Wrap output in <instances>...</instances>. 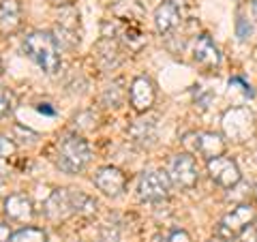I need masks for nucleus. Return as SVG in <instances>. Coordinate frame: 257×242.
Instances as JSON below:
<instances>
[{"label":"nucleus","mask_w":257,"mask_h":242,"mask_svg":"<svg viewBox=\"0 0 257 242\" xmlns=\"http://www.w3.org/2000/svg\"><path fill=\"white\" fill-rule=\"evenodd\" d=\"M24 52L26 56L37 64L39 69H43L47 75H54L60 71V45L56 41V37L50 32H30V35L24 39Z\"/></svg>","instance_id":"obj_1"},{"label":"nucleus","mask_w":257,"mask_h":242,"mask_svg":"<svg viewBox=\"0 0 257 242\" xmlns=\"http://www.w3.org/2000/svg\"><path fill=\"white\" fill-rule=\"evenodd\" d=\"M90 161V146L75 133L60 137L56 146V165L64 174H79Z\"/></svg>","instance_id":"obj_2"},{"label":"nucleus","mask_w":257,"mask_h":242,"mask_svg":"<svg viewBox=\"0 0 257 242\" xmlns=\"http://www.w3.org/2000/svg\"><path fill=\"white\" fill-rule=\"evenodd\" d=\"M223 133L236 144H244L248 140H253L257 133V123L255 114L248 107H231L223 114L221 118Z\"/></svg>","instance_id":"obj_3"},{"label":"nucleus","mask_w":257,"mask_h":242,"mask_svg":"<svg viewBox=\"0 0 257 242\" xmlns=\"http://www.w3.org/2000/svg\"><path fill=\"white\" fill-rule=\"evenodd\" d=\"M255 216H257V212H255V208L251 206V204H240V206H236L231 212H227L221 219V223H219V227H216V236H221V238H225V240H234L236 236H240L248 225H251L253 221H255Z\"/></svg>","instance_id":"obj_4"},{"label":"nucleus","mask_w":257,"mask_h":242,"mask_svg":"<svg viewBox=\"0 0 257 242\" xmlns=\"http://www.w3.org/2000/svg\"><path fill=\"white\" fill-rule=\"evenodd\" d=\"M172 189V180L167 172H144L138 182V195L144 201H161L167 199Z\"/></svg>","instance_id":"obj_5"},{"label":"nucleus","mask_w":257,"mask_h":242,"mask_svg":"<svg viewBox=\"0 0 257 242\" xmlns=\"http://www.w3.org/2000/svg\"><path fill=\"white\" fill-rule=\"evenodd\" d=\"M167 176L170 180L180 189H193L197 184L199 172H197V163L189 152H180L170 161V167H167Z\"/></svg>","instance_id":"obj_6"},{"label":"nucleus","mask_w":257,"mask_h":242,"mask_svg":"<svg viewBox=\"0 0 257 242\" xmlns=\"http://www.w3.org/2000/svg\"><path fill=\"white\" fill-rule=\"evenodd\" d=\"M208 174H210V178L219 184L223 189H231L236 187L240 182V169L236 165L234 159L229 157H216V159H210L208 161Z\"/></svg>","instance_id":"obj_7"},{"label":"nucleus","mask_w":257,"mask_h":242,"mask_svg":"<svg viewBox=\"0 0 257 242\" xmlns=\"http://www.w3.org/2000/svg\"><path fill=\"white\" fill-rule=\"evenodd\" d=\"M191 137L195 142H184V144L191 146V150L199 152L206 161L225 155V142H223L221 135L210 133V131H199V133H191Z\"/></svg>","instance_id":"obj_8"},{"label":"nucleus","mask_w":257,"mask_h":242,"mask_svg":"<svg viewBox=\"0 0 257 242\" xmlns=\"http://www.w3.org/2000/svg\"><path fill=\"white\" fill-rule=\"evenodd\" d=\"M92 180H94V187L109 197H118L126 187V176L120 172L118 167H111V165L101 167L99 172L94 174Z\"/></svg>","instance_id":"obj_9"},{"label":"nucleus","mask_w":257,"mask_h":242,"mask_svg":"<svg viewBox=\"0 0 257 242\" xmlns=\"http://www.w3.org/2000/svg\"><path fill=\"white\" fill-rule=\"evenodd\" d=\"M43 212L47 219L60 221L67 219L69 214H73V206H71V189H56L47 195L43 204Z\"/></svg>","instance_id":"obj_10"},{"label":"nucleus","mask_w":257,"mask_h":242,"mask_svg":"<svg viewBox=\"0 0 257 242\" xmlns=\"http://www.w3.org/2000/svg\"><path fill=\"white\" fill-rule=\"evenodd\" d=\"M128 96H131V105L135 111H148L155 103V96H157V90H155V84L150 82L148 77H135L133 84H131V90H128Z\"/></svg>","instance_id":"obj_11"},{"label":"nucleus","mask_w":257,"mask_h":242,"mask_svg":"<svg viewBox=\"0 0 257 242\" xmlns=\"http://www.w3.org/2000/svg\"><path fill=\"white\" fill-rule=\"evenodd\" d=\"M5 214L9 221L15 223H30L35 216V208H32L30 197H26L24 193H13L5 201Z\"/></svg>","instance_id":"obj_12"},{"label":"nucleus","mask_w":257,"mask_h":242,"mask_svg":"<svg viewBox=\"0 0 257 242\" xmlns=\"http://www.w3.org/2000/svg\"><path fill=\"white\" fill-rule=\"evenodd\" d=\"M193 60L206 69H214L221 62V54L208 35H199L193 41Z\"/></svg>","instance_id":"obj_13"},{"label":"nucleus","mask_w":257,"mask_h":242,"mask_svg":"<svg viewBox=\"0 0 257 242\" xmlns=\"http://www.w3.org/2000/svg\"><path fill=\"white\" fill-rule=\"evenodd\" d=\"M180 5L174 0H165L161 3L155 11V26L161 35H170V32L180 24Z\"/></svg>","instance_id":"obj_14"},{"label":"nucleus","mask_w":257,"mask_h":242,"mask_svg":"<svg viewBox=\"0 0 257 242\" xmlns=\"http://www.w3.org/2000/svg\"><path fill=\"white\" fill-rule=\"evenodd\" d=\"M22 26V5L20 0H0V32L13 35Z\"/></svg>","instance_id":"obj_15"},{"label":"nucleus","mask_w":257,"mask_h":242,"mask_svg":"<svg viewBox=\"0 0 257 242\" xmlns=\"http://www.w3.org/2000/svg\"><path fill=\"white\" fill-rule=\"evenodd\" d=\"M128 135L140 146H150L157 140V123L155 120H138V123H133V127L128 129Z\"/></svg>","instance_id":"obj_16"},{"label":"nucleus","mask_w":257,"mask_h":242,"mask_svg":"<svg viewBox=\"0 0 257 242\" xmlns=\"http://www.w3.org/2000/svg\"><path fill=\"white\" fill-rule=\"evenodd\" d=\"M96 52H99V60L103 62L105 69H114L120 62V47L111 37H103L96 43Z\"/></svg>","instance_id":"obj_17"},{"label":"nucleus","mask_w":257,"mask_h":242,"mask_svg":"<svg viewBox=\"0 0 257 242\" xmlns=\"http://www.w3.org/2000/svg\"><path fill=\"white\" fill-rule=\"evenodd\" d=\"M71 206H73L75 214H94L96 212V201L82 191L71 189Z\"/></svg>","instance_id":"obj_18"},{"label":"nucleus","mask_w":257,"mask_h":242,"mask_svg":"<svg viewBox=\"0 0 257 242\" xmlns=\"http://www.w3.org/2000/svg\"><path fill=\"white\" fill-rule=\"evenodd\" d=\"M11 242H47V233L39 227H24L13 233Z\"/></svg>","instance_id":"obj_19"},{"label":"nucleus","mask_w":257,"mask_h":242,"mask_svg":"<svg viewBox=\"0 0 257 242\" xmlns=\"http://www.w3.org/2000/svg\"><path fill=\"white\" fill-rule=\"evenodd\" d=\"M236 35H238L240 41H246V39L253 35V26H251V22H248L244 15H238L236 18Z\"/></svg>","instance_id":"obj_20"},{"label":"nucleus","mask_w":257,"mask_h":242,"mask_svg":"<svg viewBox=\"0 0 257 242\" xmlns=\"http://www.w3.org/2000/svg\"><path fill=\"white\" fill-rule=\"evenodd\" d=\"M15 150H18V146H15V142L11 140V137L9 135H0V161L13 157Z\"/></svg>","instance_id":"obj_21"},{"label":"nucleus","mask_w":257,"mask_h":242,"mask_svg":"<svg viewBox=\"0 0 257 242\" xmlns=\"http://www.w3.org/2000/svg\"><path fill=\"white\" fill-rule=\"evenodd\" d=\"M13 109V101H11V92L0 88V118L9 116V111Z\"/></svg>","instance_id":"obj_22"},{"label":"nucleus","mask_w":257,"mask_h":242,"mask_svg":"<svg viewBox=\"0 0 257 242\" xmlns=\"http://www.w3.org/2000/svg\"><path fill=\"white\" fill-rule=\"evenodd\" d=\"M120 101H122V96H120V84H111L105 92V103H111V107H118Z\"/></svg>","instance_id":"obj_23"},{"label":"nucleus","mask_w":257,"mask_h":242,"mask_svg":"<svg viewBox=\"0 0 257 242\" xmlns=\"http://www.w3.org/2000/svg\"><path fill=\"white\" fill-rule=\"evenodd\" d=\"M101 238L103 242H118V229H109V225H103L101 227Z\"/></svg>","instance_id":"obj_24"},{"label":"nucleus","mask_w":257,"mask_h":242,"mask_svg":"<svg viewBox=\"0 0 257 242\" xmlns=\"http://www.w3.org/2000/svg\"><path fill=\"white\" fill-rule=\"evenodd\" d=\"M11 225L9 223H0V242H11Z\"/></svg>","instance_id":"obj_25"},{"label":"nucleus","mask_w":257,"mask_h":242,"mask_svg":"<svg viewBox=\"0 0 257 242\" xmlns=\"http://www.w3.org/2000/svg\"><path fill=\"white\" fill-rule=\"evenodd\" d=\"M41 114H45V116H54L56 111H54V107H50V103H39V107H37Z\"/></svg>","instance_id":"obj_26"},{"label":"nucleus","mask_w":257,"mask_h":242,"mask_svg":"<svg viewBox=\"0 0 257 242\" xmlns=\"http://www.w3.org/2000/svg\"><path fill=\"white\" fill-rule=\"evenodd\" d=\"M251 13H253V20L257 22V0H251Z\"/></svg>","instance_id":"obj_27"},{"label":"nucleus","mask_w":257,"mask_h":242,"mask_svg":"<svg viewBox=\"0 0 257 242\" xmlns=\"http://www.w3.org/2000/svg\"><path fill=\"white\" fill-rule=\"evenodd\" d=\"M152 242H172V240L167 238V236H161V233H159V236H155V238H152Z\"/></svg>","instance_id":"obj_28"},{"label":"nucleus","mask_w":257,"mask_h":242,"mask_svg":"<svg viewBox=\"0 0 257 242\" xmlns=\"http://www.w3.org/2000/svg\"><path fill=\"white\" fill-rule=\"evenodd\" d=\"M208 242H229V240H225V238H221V236H216V233H214V238H210Z\"/></svg>","instance_id":"obj_29"},{"label":"nucleus","mask_w":257,"mask_h":242,"mask_svg":"<svg viewBox=\"0 0 257 242\" xmlns=\"http://www.w3.org/2000/svg\"><path fill=\"white\" fill-rule=\"evenodd\" d=\"M0 75H3V62H0Z\"/></svg>","instance_id":"obj_30"},{"label":"nucleus","mask_w":257,"mask_h":242,"mask_svg":"<svg viewBox=\"0 0 257 242\" xmlns=\"http://www.w3.org/2000/svg\"><path fill=\"white\" fill-rule=\"evenodd\" d=\"M255 231H257V221H255Z\"/></svg>","instance_id":"obj_31"},{"label":"nucleus","mask_w":257,"mask_h":242,"mask_svg":"<svg viewBox=\"0 0 257 242\" xmlns=\"http://www.w3.org/2000/svg\"><path fill=\"white\" fill-rule=\"evenodd\" d=\"M255 197H257V187H255Z\"/></svg>","instance_id":"obj_32"}]
</instances>
